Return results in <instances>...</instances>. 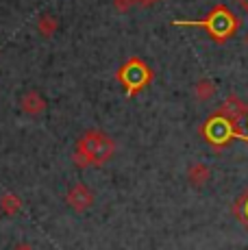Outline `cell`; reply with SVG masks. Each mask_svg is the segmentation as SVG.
Here are the masks:
<instances>
[{"label": "cell", "mask_w": 248, "mask_h": 250, "mask_svg": "<svg viewBox=\"0 0 248 250\" xmlns=\"http://www.w3.org/2000/svg\"><path fill=\"white\" fill-rule=\"evenodd\" d=\"M155 2H161V0H135V4H142V7H148V4H155Z\"/></svg>", "instance_id": "5bb4252c"}, {"label": "cell", "mask_w": 248, "mask_h": 250, "mask_svg": "<svg viewBox=\"0 0 248 250\" xmlns=\"http://www.w3.org/2000/svg\"><path fill=\"white\" fill-rule=\"evenodd\" d=\"M118 81L124 85L128 96H135L140 94L142 89L152 81V70L148 68L146 61H142L140 57H131L126 63L118 70Z\"/></svg>", "instance_id": "3957f363"}, {"label": "cell", "mask_w": 248, "mask_h": 250, "mask_svg": "<svg viewBox=\"0 0 248 250\" xmlns=\"http://www.w3.org/2000/svg\"><path fill=\"white\" fill-rule=\"evenodd\" d=\"M65 200H68V205L72 207L74 211H87L89 207L94 205V194H92V189H89L87 185L79 183V185H74L72 189L68 191Z\"/></svg>", "instance_id": "5b68a950"}, {"label": "cell", "mask_w": 248, "mask_h": 250, "mask_svg": "<svg viewBox=\"0 0 248 250\" xmlns=\"http://www.w3.org/2000/svg\"><path fill=\"white\" fill-rule=\"evenodd\" d=\"M220 113L224 115V118H228L231 122H240V120H244L246 118V113H248V107L244 103H242L237 96H228L227 100H224V104L220 107Z\"/></svg>", "instance_id": "8992f818"}, {"label": "cell", "mask_w": 248, "mask_h": 250, "mask_svg": "<svg viewBox=\"0 0 248 250\" xmlns=\"http://www.w3.org/2000/svg\"><path fill=\"white\" fill-rule=\"evenodd\" d=\"M244 120H246V128H248V113H246V118H244Z\"/></svg>", "instance_id": "2e32d148"}, {"label": "cell", "mask_w": 248, "mask_h": 250, "mask_svg": "<svg viewBox=\"0 0 248 250\" xmlns=\"http://www.w3.org/2000/svg\"><path fill=\"white\" fill-rule=\"evenodd\" d=\"M113 4H116L118 11H128L135 4V0H113Z\"/></svg>", "instance_id": "4fadbf2b"}, {"label": "cell", "mask_w": 248, "mask_h": 250, "mask_svg": "<svg viewBox=\"0 0 248 250\" xmlns=\"http://www.w3.org/2000/svg\"><path fill=\"white\" fill-rule=\"evenodd\" d=\"M176 24H179V26H185V24H187V26H203L205 31L209 33V37H211L213 42L224 44L227 40H231V37L235 35L242 22H240V18H237L228 7H224V4H216V7L207 13V18H205V20H196V22L179 20Z\"/></svg>", "instance_id": "7a4b0ae2"}, {"label": "cell", "mask_w": 248, "mask_h": 250, "mask_svg": "<svg viewBox=\"0 0 248 250\" xmlns=\"http://www.w3.org/2000/svg\"><path fill=\"white\" fill-rule=\"evenodd\" d=\"M209 176H211V172H209V166H205V163H194L187 170V181L194 187H203L209 181Z\"/></svg>", "instance_id": "ba28073f"}, {"label": "cell", "mask_w": 248, "mask_h": 250, "mask_svg": "<svg viewBox=\"0 0 248 250\" xmlns=\"http://www.w3.org/2000/svg\"><path fill=\"white\" fill-rule=\"evenodd\" d=\"M213 94H216V85L211 83V81L203 79L196 83V98L203 100V103H207V100L213 98Z\"/></svg>", "instance_id": "7c38bea8"}, {"label": "cell", "mask_w": 248, "mask_h": 250, "mask_svg": "<svg viewBox=\"0 0 248 250\" xmlns=\"http://www.w3.org/2000/svg\"><path fill=\"white\" fill-rule=\"evenodd\" d=\"M200 131H203L205 139H207L211 146H216V148L227 146V144L237 135V133H235V122H231L228 118H224L220 111L213 113L211 118L203 124V128H200Z\"/></svg>", "instance_id": "277c9868"}, {"label": "cell", "mask_w": 248, "mask_h": 250, "mask_svg": "<svg viewBox=\"0 0 248 250\" xmlns=\"http://www.w3.org/2000/svg\"><path fill=\"white\" fill-rule=\"evenodd\" d=\"M13 250H33V248H31V244H18Z\"/></svg>", "instance_id": "9a60e30c"}, {"label": "cell", "mask_w": 248, "mask_h": 250, "mask_svg": "<svg viewBox=\"0 0 248 250\" xmlns=\"http://www.w3.org/2000/svg\"><path fill=\"white\" fill-rule=\"evenodd\" d=\"M116 152V144L104 131H87L79 137L76 142L74 159L79 166H103L113 157Z\"/></svg>", "instance_id": "6da1fadb"}, {"label": "cell", "mask_w": 248, "mask_h": 250, "mask_svg": "<svg viewBox=\"0 0 248 250\" xmlns=\"http://www.w3.org/2000/svg\"><path fill=\"white\" fill-rule=\"evenodd\" d=\"M57 28H59V22H57V18L55 16H41L40 18V22H37V31H40V35H44V37H52L57 33Z\"/></svg>", "instance_id": "8fae6325"}, {"label": "cell", "mask_w": 248, "mask_h": 250, "mask_svg": "<svg viewBox=\"0 0 248 250\" xmlns=\"http://www.w3.org/2000/svg\"><path fill=\"white\" fill-rule=\"evenodd\" d=\"M0 209H2L7 215H16V213H20L22 203L13 191H7V194L0 196Z\"/></svg>", "instance_id": "9c48e42d"}, {"label": "cell", "mask_w": 248, "mask_h": 250, "mask_svg": "<svg viewBox=\"0 0 248 250\" xmlns=\"http://www.w3.org/2000/svg\"><path fill=\"white\" fill-rule=\"evenodd\" d=\"M246 44H248V37H246Z\"/></svg>", "instance_id": "e0dca14e"}, {"label": "cell", "mask_w": 248, "mask_h": 250, "mask_svg": "<svg viewBox=\"0 0 248 250\" xmlns=\"http://www.w3.org/2000/svg\"><path fill=\"white\" fill-rule=\"evenodd\" d=\"M22 109L31 118H40L46 111V100L41 98L40 91H28V94L22 96Z\"/></svg>", "instance_id": "52a82bcc"}, {"label": "cell", "mask_w": 248, "mask_h": 250, "mask_svg": "<svg viewBox=\"0 0 248 250\" xmlns=\"http://www.w3.org/2000/svg\"><path fill=\"white\" fill-rule=\"evenodd\" d=\"M233 211H235L237 220H240V222L244 224V229L248 230V187L240 194V198L235 200V207H233Z\"/></svg>", "instance_id": "30bf717a"}]
</instances>
